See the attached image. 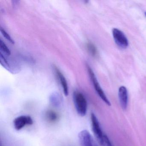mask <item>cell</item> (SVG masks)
Returning <instances> with one entry per match:
<instances>
[{"label": "cell", "mask_w": 146, "mask_h": 146, "mask_svg": "<svg viewBox=\"0 0 146 146\" xmlns=\"http://www.w3.org/2000/svg\"><path fill=\"white\" fill-rule=\"evenodd\" d=\"M118 97L119 103L122 109H127L128 102V94L127 89L124 86H121L119 89Z\"/></svg>", "instance_id": "cell-7"}, {"label": "cell", "mask_w": 146, "mask_h": 146, "mask_svg": "<svg viewBox=\"0 0 146 146\" xmlns=\"http://www.w3.org/2000/svg\"><path fill=\"white\" fill-rule=\"evenodd\" d=\"M46 119L48 122L54 123L58 120V115L55 111L52 110H48L45 113Z\"/></svg>", "instance_id": "cell-10"}, {"label": "cell", "mask_w": 146, "mask_h": 146, "mask_svg": "<svg viewBox=\"0 0 146 146\" xmlns=\"http://www.w3.org/2000/svg\"><path fill=\"white\" fill-rule=\"evenodd\" d=\"M92 131L96 138L102 146H113L107 136L103 133L97 117L94 113L90 116Z\"/></svg>", "instance_id": "cell-1"}, {"label": "cell", "mask_w": 146, "mask_h": 146, "mask_svg": "<svg viewBox=\"0 0 146 146\" xmlns=\"http://www.w3.org/2000/svg\"><path fill=\"white\" fill-rule=\"evenodd\" d=\"M88 70L90 76L91 81H92L93 84H94V88L96 93H97L99 96L100 97L101 99L108 106H111V104L110 103V102L106 96L105 94V93H104V91L102 90V88L101 87L100 85L99 84V82H98V81H97V79H96V77L95 76L94 72L93 71L92 69L89 66H88Z\"/></svg>", "instance_id": "cell-3"}, {"label": "cell", "mask_w": 146, "mask_h": 146, "mask_svg": "<svg viewBox=\"0 0 146 146\" xmlns=\"http://www.w3.org/2000/svg\"><path fill=\"white\" fill-rule=\"evenodd\" d=\"M1 33H2L3 35L4 36V37H5L7 40H8L11 43L14 44V42L12 38H11V37L9 35V34H8L4 29H2V28H1Z\"/></svg>", "instance_id": "cell-13"}, {"label": "cell", "mask_w": 146, "mask_h": 146, "mask_svg": "<svg viewBox=\"0 0 146 146\" xmlns=\"http://www.w3.org/2000/svg\"><path fill=\"white\" fill-rule=\"evenodd\" d=\"M1 146H3V145H2V143H1Z\"/></svg>", "instance_id": "cell-14"}, {"label": "cell", "mask_w": 146, "mask_h": 146, "mask_svg": "<svg viewBox=\"0 0 146 146\" xmlns=\"http://www.w3.org/2000/svg\"><path fill=\"white\" fill-rule=\"evenodd\" d=\"M55 71L60 82V84L63 88L64 94L66 96H67L69 94V89H68V84H67L66 79L62 73H61V72L58 68H55Z\"/></svg>", "instance_id": "cell-8"}, {"label": "cell", "mask_w": 146, "mask_h": 146, "mask_svg": "<svg viewBox=\"0 0 146 146\" xmlns=\"http://www.w3.org/2000/svg\"><path fill=\"white\" fill-rule=\"evenodd\" d=\"M73 102L77 112L82 117L85 116L88 110V102L82 93L76 91L73 94Z\"/></svg>", "instance_id": "cell-2"}, {"label": "cell", "mask_w": 146, "mask_h": 146, "mask_svg": "<svg viewBox=\"0 0 146 146\" xmlns=\"http://www.w3.org/2000/svg\"><path fill=\"white\" fill-rule=\"evenodd\" d=\"M33 119L30 116L21 115L17 117L13 121V125L15 129L19 131L27 125L33 124Z\"/></svg>", "instance_id": "cell-6"}, {"label": "cell", "mask_w": 146, "mask_h": 146, "mask_svg": "<svg viewBox=\"0 0 146 146\" xmlns=\"http://www.w3.org/2000/svg\"><path fill=\"white\" fill-rule=\"evenodd\" d=\"M78 138L81 146H98L92 135L87 130L80 131Z\"/></svg>", "instance_id": "cell-4"}, {"label": "cell", "mask_w": 146, "mask_h": 146, "mask_svg": "<svg viewBox=\"0 0 146 146\" xmlns=\"http://www.w3.org/2000/svg\"><path fill=\"white\" fill-rule=\"evenodd\" d=\"M145 16H146V12L145 13Z\"/></svg>", "instance_id": "cell-15"}, {"label": "cell", "mask_w": 146, "mask_h": 146, "mask_svg": "<svg viewBox=\"0 0 146 146\" xmlns=\"http://www.w3.org/2000/svg\"><path fill=\"white\" fill-rule=\"evenodd\" d=\"M0 48L1 51L4 52L5 54L7 55H10L11 54V52L8 47L6 46L5 43L2 40L0 41Z\"/></svg>", "instance_id": "cell-12"}, {"label": "cell", "mask_w": 146, "mask_h": 146, "mask_svg": "<svg viewBox=\"0 0 146 146\" xmlns=\"http://www.w3.org/2000/svg\"><path fill=\"white\" fill-rule=\"evenodd\" d=\"M87 48L90 53L94 57L97 56L98 51L95 46L91 42H88L87 44Z\"/></svg>", "instance_id": "cell-11"}, {"label": "cell", "mask_w": 146, "mask_h": 146, "mask_svg": "<svg viewBox=\"0 0 146 146\" xmlns=\"http://www.w3.org/2000/svg\"><path fill=\"white\" fill-rule=\"evenodd\" d=\"M49 102L51 105L54 107L59 108L61 106L62 100L58 94L54 93L50 96Z\"/></svg>", "instance_id": "cell-9"}, {"label": "cell", "mask_w": 146, "mask_h": 146, "mask_svg": "<svg viewBox=\"0 0 146 146\" xmlns=\"http://www.w3.org/2000/svg\"><path fill=\"white\" fill-rule=\"evenodd\" d=\"M112 34L115 42L119 47L122 48H125L128 47V39L121 31L114 28L113 29Z\"/></svg>", "instance_id": "cell-5"}]
</instances>
